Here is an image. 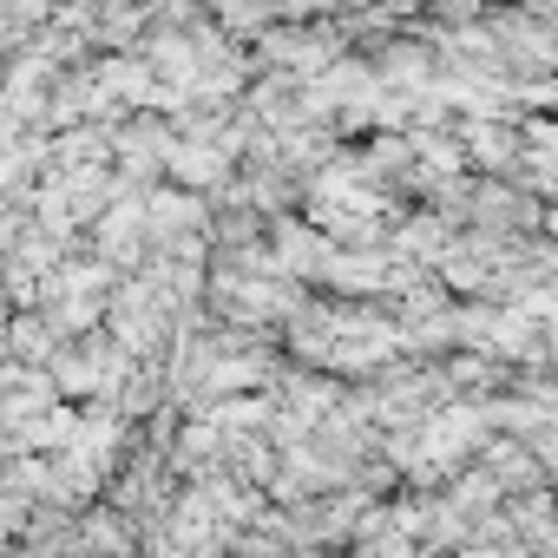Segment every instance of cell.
Returning <instances> with one entry per match:
<instances>
[{"mask_svg":"<svg viewBox=\"0 0 558 558\" xmlns=\"http://www.w3.org/2000/svg\"><path fill=\"white\" fill-rule=\"evenodd\" d=\"M8 349H14V355H27V362H40V368H53L60 323H53V316H21V323H8Z\"/></svg>","mask_w":558,"mask_h":558,"instance_id":"6da1fadb","label":"cell"},{"mask_svg":"<svg viewBox=\"0 0 558 558\" xmlns=\"http://www.w3.org/2000/svg\"><path fill=\"white\" fill-rule=\"evenodd\" d=\"M80 545H86L93 558H119V551H125V532H119L112 512H93V519L80 525Z\"/></svg>","mask_w":558,"mask_h":558,"instance_id":"7a4b0ae2","label":"cell"}]
</instances>
